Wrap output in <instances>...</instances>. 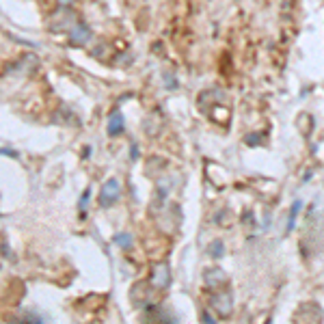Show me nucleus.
<instances>
[{
	"mask_svg": "<svg viewBox=\"0 0 324 324\" xmlns=\"http://www.w3.org/2000/svg\"><path fill=\"white\" fill-rule=\"evenodd\" d=\"M151 283L156 285V288H166V283H169V266H164V264H160L158 268L154 270V277H151Z\"/></svg>",
	"mask_w": 324,
	"mask_h": 324,
	"instance_id": "obj_3",
	"label": "nucleus"
},
{
	"mask_svg": "<svg viewBox=\"0 0 324 324\" xmlns=\"http://www.w3.org/2000/svg\"><path fill=\"white\" fill-rule=\"evenodd\" d=\"M298 210H300V201H296L294 208H292V218H290V223H288V229H292V227H294V216L298 214Z\"/></svg>",
	"mask_w": 324,
	"mask_h": 324,
	"instance_id": "obj_7",
	"label": "nucleus"
},
{
	"mask_svg": "<svg viewBox=\"0 0 324 324\" xmlns=\"http://www.w3.org/2000/svg\"><path fill=\"white\" fill-rule=\"evenodd\" d=\"M123 115L121 112H112L110 115V119H108V134L110 136H115V134H121L123 132Z\"/></svg>",
	"mask_w": 324,
	"mask_h": 324,
	"instance_id": "obj_4",
	"label": "nucleus"
},
{
	"mask_svg": "<svg viewBox=\"0 0 324 324\" xmlns=\"http://www.w3.org/2000/svg\"><path fill=\"white\" fill-rule=\"evenodd\" d=\"M212 309L216 311V313H218V316H229V313H231V294H229V292H220V294L218 296H214V298H212Z\"/></svg>",
	"mask_w": 324,
	"mask_h": 324,
	"instance_id": "obj_2",
	"label": "nucleus"
},
{
	"mask_svg": "<svg viewBox=\"0 0 324 324\" xmlns=\"http://www.w3.org/2000/svg\"><path fill=\"white\" fill-rule=\"evenodd\" d=\"M119 192H121V184H119L117 177H110L104 186H102V192H100V203L104 208H110L112 203L119 199Z\"/></svg>",
	"mask_w": 324,
	"mask_h": 324,
	"instance_id": "obj_1",
	"label": "nucleus"
},
{
	"mask_svg": "<svg viewBox=\"0 0 324 324\" xmlns=\"http://www.w3.org/2000/svg\"><path fill=\"white\" fill-rule=\"evenodd\" d=\"M89 194H91V190H86L84 197H82V201H80V210H82V212H84V208H86V199H89Z\"/></svg>",
	"mask_w": 324,
	"mask_h": 324,
	"instance_id": "obj_8",
	"label": "nucleus"
},
{
	"mask_svg": "<svg viewBox=\"0 0 324 324\" xmlns=\"http://www.w3.org/2000/svg\"><path fill=\"white\" fill-rule=\"evenodd\" d=\"M91 37V32L84 28V26H76V28L72 30V41L74 43H80V41H86Z\"/></svg>",
	"mask_w": 324,
	"mask_h": 324,
	"instance_id": "obj_5",
	"label": "nucleus"
},
{
	"mask_svg": "<svg viewBox=\"0 0 324 324\" xmlns=\"http://www.w3.org/2000/svg\"><path fill=\"white\" fill-rule=\"evenodd\" d=\"M132 242H134V238L130 236V234H119V236H115V244L121 246V248H130V246H132Z\"/></svg>",
	"mask_w": 324,
	"mask_h": 324,
	"instance_id": "obj_6",
	"label": "nucleus"
}]
</instances>
